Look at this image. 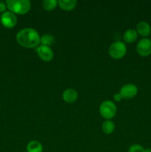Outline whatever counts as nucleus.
Returning a JSON list of instances; mask_svg holds the SVG:
<instances>
[{
	"label": "nucleus",
	"mask_w": 151,
	"mask_h": 152,
	"mask_svg": "<svg viewBox=\"0 0 151 152\" xmlns=\"http://www.w3.org/2000/svg\"><path fill=\"white\" fill-rule=\"evenodd\" d=\"M36 53L38 57L44 62H50L54 56L53 50L50 48V47L42 45H38L36 48Z\"/></svg>",
	"instance_id": "obj_8"
},
{
	"label": "nucleus",
	"mask_w": 151,
	"mask_h": 152,
	"mask_svg": "<svg viewBox=\"0 0 151 152\" xmlns=\"http://www.w3.org/2000/svg\"><path fill=\"white\" fill-rule=\"evenodd\" d=\"M62 99L67 103L75 102L78 99V92L73 88H68L62 94Z\"/></svg>",
	"instance_id": "obj_10"
},
{
	"label": "nucleus",
	"mask_w": 151,
	"mask_h": 152,
	"mask_svg": "<svg viewBox=\"0 0 151 152\" xmlns=\"http://www.w3.org/2000/svg\"><path fill=\"white\" fill-rule=\"evenodd\" d=\"M150 40H151V39H150Z\"/></svg>",
	"instance_id": "obj_21"
},
{
	"label": "nucleus",
	"mask_w": 151,
	"mask_h": 152,
	"mask_svg": "<svg viewBox=\"0 0 151 152\" xmlns=\"http://www.w3.org/2000/svg\"><path fill=\"white\" fill-rule=\"evenodd\" d=\"M0 22L1 25L7 28H13L17 24V18L15 13L12 12L7 11L1 13L0 17Z\"/></svg>",
	"instance_id": "obj_6"
},
{
	"label": "nucleus",
	"mask_w": 151,
	"mask_h": 152,
	"mask_svg": "<svg viewBox=\"0 0 151 152\" xmlns=\"http://www.w3.org/2000/svg\"><path fill=\"white\" fill-rule=\"evenodd\" d=\"M58 4L56 0H44L42 1V7L47 11H51L54 10Z\"/></svg>",
	"instance_id": "obj_16"
},
{
	"label": "nucleus",
	"mask_w": 151,
	"mask_h": 152,
	"mask_svg": "<svg viewBox=\"0 0 151 152\" xmlns=\"http://www.w3.org/2000/svg\"><path fill=\"white\" fill-rule=\"evenodd\" d=\"M113 99H114V100L115 101V102H120V101L122 99V97H121V94H120L119 93H116V94H114Z\"/></svg>",
	"instance_id": "obj_19"
},
{
	"label": "nucleus",
	"mask_w": 151,
	"mask_h": 152,
	"mask_svg": "<svg viewBox=\"0 0 151 152\" xmlns=\"http://www.w3.org/2000/svg\"><path fill=\"white\" fill-rule=\"evenodd\" d=\"M55 42V38L51 34H44L40 37V43L42 45L49 46L53 45Z\"/></svg>",
	"instance_id": "obj_15"
},
{
	"label": "nucleus",
	"mask_w": 151,
	"mask_h": 152,
	"mask_svg": "<svg viewBox=\"0 0 151 152\" xmlns=\"http://www.w3.org/2000/svg\"><path fill=\"white\" fill-rule=\"evenodd\" d=\"M102 131L106 134H110L115 130V124L110 120H106L102 123Z\"/></svg>",
	"instance_id": "obj_14"
},
{
	"label": "nucleus",
	"mask_w": 151,
	"mask_h": 152,
	"mask_svg": "<svg viewBox=\"0 0 151 152\" xmlns=\"http://www.w3.org/2000/svg\"><path fill=\"white\" fill-rule=\"evenodd\" d=\"M99 113L105 120H111L117 113L115 104L110 100H105L99 106Z\"/></svg>",
	"instance_id": "obj_3"
},
{
	"label": "nucleus",
	"mask_w": 151,
	"mask_h": 152,
	"mask_svg": "<svg viewBox=\"0 0 151 152\" xmlns=\"http://www.w3.org/2000/svg\"><path fill=\"white\" fill-rule=\"evenodd\" d=\"M109 55L115 59H120L125 56L127 53V47L121 41H115L110 45L108 49Z\"/></svg>",
	"instance_id": "obj_4"
},
{
	"label": "nucleus",
	"mask_w": 151,
	"mask_h": 152,
	"mask_svg": "<svg viewBox=\"0 0 151 152\" xmlns=\"http://www.w3.org/2000/svg\"><path fill=\"white\" fill-rule=\"evenodd\" d=\"M6 9H7V5H6V3L3 2V1H0V13H3L4 12H5Z\"/></svg>",
	"instance_id": "obj_18"
},
{
	"label": "nucleus",
	"mask_w": 151,
	"mask_h": 152,
	"mask_svg": "<svg viewBox=\"0 0 151 152\" xmlns=\"http://www.w3.org/2000/svg\"><path fill=\"white\" fill-rule=\"evenodd\" d=\"M122 99H129L135 97L138 94V88L134 84H126L121 88L119 91Z\"/></svg>",
	"instance_id": "obj_7"
},
{
	"label": "nucleus",
	"mask_w": 151,
	"mask_h": 152,
	"mask_svg": "<svg viewBox=\"0 0 151 152\" xmlns=\"http://www.w3.org/2000/svg\"><path fill=\"white\" fill-rule=\"evenodd\" d=\"M136 31L141 37L143 38H147V37H149L151 34V27L147 22L142 21L136 25Z\"/></svg>",
	"instance_id": "obj_9"
},
{
	"label": "nucleus",
	"mask_w": 151,
	"mask_h": 152,
	"mask_svg": "<svg viewBox=\"0 0 151 152\" xmlns=\"http://www.w3.org/2000/svg\"><path fill=\"white\" fill-rule=\"evenodd\" d=\"M136 50L142 56H148L151 54V40L148 38H142L136 45Z\"/></svg>",
	"instance_id": "obj_5"
},
{
	"label": "nucleus",
	"mask_w": 151,
	"mask_h": 152,
	"mask_svg": "<svg viewBox=\"0 0 151 152\" xmlns=\"http://www.w3.org/2000/svg\"><path fill=\"white\" fill-rule=\"evenodd\" d=\"M5 3L9 11L15 14H26L31 8V3L29 0H7Z\"/></svg>",
	"instance_id": "obj_2"
},
{
	"label": "nucleus",
	"mask_w": 151,
	"mask_h": 152,
	"mask_svg": "<svg viewBox=\"0 0 151 152\" xmlns=\"http://www.w3.org/2000/svg\"><path fill=\"white\" fill-rule=\"evenodd\" d=\"M58 4L62 10L69 11L76 7L77 1L76 0H59L58 1Z\"/></svg>",
	"instance_id": "obj_11"
},
{
	"label": "nucleus",
	"mask_w": 151,
	"mask_h": 152,
	"mask_svg": "<svg viewBox=\"0 0 151 152\" xmlns=\"http://www.w3.org/2000/svg\"><path fill=\"white\" fill-rule=\"evenodd\" d=\"M27 152H42L43 146L40 142L37 140H32L29 142L26 147Z\"/></svg>",
	"instance_id": "obj_13"
},
{
	"label": "nucleus",
	"mask_w": 151,
	"mask_h": 152,
	"mask_svg": "<svg viewBox=\"0 0 151 152\" xmlns=\"http://www.w3.org/2000/svg\"><path fill=\"white\" fill-rule=\"evenodd\" d=\"M128 152H145V149L142 145L139 144H133L130 146Z\"/></svg>",
	"instance_id": "obj_17"
},
{
	"label": "nucleus",
	"mask_w": 151,
	"mask_h": 152,
	"mask_svg": "<svg viewBox=\"0 0 151 152\" xmlns=\"http://www.w3.org/2000/svg\"><path fill=\"white\" fill-rule=\"evenodd\" d=\"M145 152H151V148H147L145 149Z\"/></svg>",
	"instance_id": "obj_20"
},
{
	"label": "nucleus",
	"mask_w": 151,
	"mask_h": 152,
	"mask_svg": "<svg viewBox=\"0 0 151 152\" xmlns=\"http://www.w3.org/2000/svg\"><path fill=\"white\" fill-rule=\"evenodd\" d=\"M138 38V34L135 29L127 30L123 35V39L126 43H133L136 42Z\"/></svg>",
	"instance_id": "obj_12"
},
{
	"label": "nucleus",
	"mask_w": 151,
	"mask_h": 152,
	"mask_svg": "<svg viewBox=\"0 0 151 152\" xmlns=\"http://www.w3.org/2000/svg\"><path fill=\"white\" fill-rule=\"evenodd\" d=\"M40 36L34 28H25L16 34V41L25 48H37L40 44Z\"/></svg>",
	"instance_id": "obj_1"
},
{
	"label": "nucleus",
	"mask_w": 151,
	"mask_h": 152,
	"mask_svg": "<svg viewBox=\"0 0 151 152\" xmlns=\"http://www.w3.org/2000/svg\"><path fill=\"white\" fill-rule=\"evenodd\" d=\"M26 152H27V151H26Z\"/></svg>",
	"instance_id": "obj_22"
}]
</instances>
